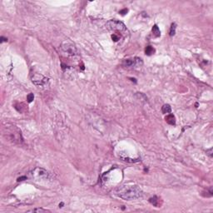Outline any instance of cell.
Returning <instances> with one entry per match:
<instances>
[{"label":"cell","mask_w":213,"mask_h":213,"mask_svg":"<svg viewBox=\"0 0 213 213\" xmlns=\"http://www.w3.org/2000/svg\"><path fill=\"white\" fill-rule=\"evenodd\" d=\"M114 194L123 200L132 201L142 197L143 192L138 186L124 185L116 189L114 191Z\"/></svg>","instance_id":"1"},{"label":"cell","mask_w":213,"mask_h":213,"mask_svg":"<svg viewBox=\"0 0 213 213\" xmlns=\"http://www.w3.org/2000/svg\"><path fill=\"white\" fill-rule=\"evenodd\" d=\"M3 135L9 141L14 143L20 144L23 142V137L21 131L16 126H7L3 127Z\"/></svg>","instance_id":"2"},{"label":"cell","mask_w":213,"mask_h":213,"mask_svg":"<svg viewBox=\"0 0 213 213\" xmlns=\"http://www.w3.org/2000/svg\"><path fill=\"white\" fill-rule=\"evenodd\" d=\"M61 49L68 57H75L78 53L77 48L75 46V44L71 41H68V40L64 41L61 44Z\"/></svg>","instance_id":"3"},{"label":"cell","mask_w":213,"mask_h":213,"mask_svg":"<svg viewBox=\"0 0 213 213\" xmlns=\"http://www.w3.org/2000/svg\"><path fill=\"white\" fill-rule=\"evenodd\" d=\"M106 28L110 31H114V32H120V33H124L127 31V28L123 23L120 22L118 20L112 19L109 20L106 23Z\"/></svg>","instance_id":"4"},{"label":"cell","mask_w":213,"mask_h":213,"mask_svg":"<svg viewBox=\"0 0 213 213\" xmlns=\"http://www.w3.org/2000/svg\"><path fill=\"white\" fill-rule=\"evenodd\" d=\"M30 175H31L32 178H34L36 180H44V181H47V180H50V173L48 172H47L46 170L43 168H41V167H36L34 168L33 171L30 172Z\"/></svg>","instance_id":"5"},{"label":"cell","mask_w":213,"mask_h":213,"mask_svg":"<svg viewBox=\"0 0 213 213\" xmlns=\"http://www.w3.org/2000/svg\"><path fill=\"white\" fill-rule=\"evenodd\" d=\"M31 80L33 83L39 87H45L48 85L49 79L40 73H33L31 75Z\"/></svg>","instance_id":"6"},{"label":"cell","mask_w":213,"mask_h":213,"mask_svg":"<svg viewBox=\"0 0 213 213\" xmlns=\"http://www.w3.org/2000/svg\"><path fill=\"white\" fill-rule=\"evenodd\" d=\"M124 67H136V60L133 59H125L122 63Z\"/></svg>","instance_id":"7"},{"label":"cell","mask_w":213,"mask_h":213,"mask_svg":"<svg viewBox=\"0 0 213 213\" xmlns=\"http://www.w3.org/2000/svg\"><path fill=\"white\" fill-rule=\"evenodd\" d=\"M151 32H152V35L153 37H158L161 36V31L159 29V28L157 27V25H154L152 27V29H151Z\"/></svg>","instance_id":"8"},{"label":"cell","mask_w":213,"mask_h":213,"mask_svg":"<svg viewBox=\"0 0 213 213\" xmlns=\"http://www.w3.org/2000/svg\"><path fill=\"white\" fill-rule=\"evenodd\" d=\"M166 121H167V122H168V123L171 124V125H174L175 123H176L175 117H174V115H172V114L167 115V117H166Z\"/></svg>","instance_id":"9"},{"label":"cell","mask_w":213,"mask_h":213,"mask_svg":"<svg viewBox=\"0 0 213 213\" xmlns=\"http://www.w3.org/2000/svg\"><path fill=\"white\" fill-rule=\"evenodd\" d=\"M149 202H150V203L151 205L154 206V207H158V206H159V200H158L157 196H154L153 197H151L150 199H149Z\"/></svg>","instance_id":"10"},{"label":"cell","mask_w":213,"mask_h":213,"mask_svg":"<svg viewBox=\"0 0 213 213\" xmlns=\"http://www.w3.org/2000/svg\"><path fill=\"white\" fill-rule=\"evenodd\" d=\"M162 113H164V114L170 113L172 112L171 106H170L169 104H165V105H163L162 107Z\"/></svg>","instance_id":"11"},{"label":"cell","mask_w":213,"mask_h":213,"mask_svg":"<svg viewBox=\"0 0 213 213\" xmlns=\"http://www.w3.org/2000/svg\"><path fill=\"white\" fill-rule=\"evenodd\" d=\"M154 53H155V49L153 47H151V46H147L145 49V53L148 56L151 55V54H153Z\"/></svg>","instance_id":"12"},{"label":"cell","mask_w":213,"mask_h":213,"mask_svg":"<svg viewBox=\"0 0 213 213\" xmlns=\"http://www.w3.org/2000/svg\"><path fill=\"white\" fill-rule=\"evenodd\" d=\"M50 211L42 209V208H35V209L28 211V212H49Z\"/></svg>","instance_id":"13"},{"label":"cell","mask_w":213,"mask_h":213,"mask_svg":"<svg viewBox=\"0 0 213 213\" xmlns=\"http://www.w3.org/2000/svg\"><path fill=\"white\" fill-rule=\"evenodd\" d=\"M136 97H139V98H138V100H140V101H145V102L147 101V98H146V97L144 95L143 93H138L136 94Z\"/></svg>","instance_id":"14"},{"label":"cell","mask_w":213,"mask_h":213,"mask_svg":"<svg viewBox=\"0 0 213 213\" xmlns=\"http://www.w3.org/2000/svg\"><path fill=\"white\" fill-rule=\"evenodd\" d=\"M176 28H177V24L176 23H172L171 26V29H170V36H174L176 34Z\"/></svg>","instance_id":"15"},{"label":"cell","mask_w":213,"mask_h":213,"mask_svg":"<svg viewBox=\"0 0 213 213\" xmlns=\"http://www.w3.org/2000/svg\"><path fill=\"white\" fill-rule=\"evenodd\" d=\"M27 99H28V103H32L33 100L34 99V93H29V94H28V95L27 96Z\"/></svg>","instance_id":"16"},{"label":"cell","mask_w":213,"mask_h":213,"mask_svg":"<svg viewBox=\"0 0 213 213\" xmlns=\"http://www.w3.org/2000/svg\"><path fill=\"white\" fill-rule=\"evenodd\" d=\"M112 38L113 41L117 42L118 40H119V37H118V35H117L116 34H113L112 35Z\"/></svg>","instance_id":"17"},{"label":"cell","mask_w":213,"mask_h":213,"mask_svg":"<svg viewBox=\"0 0 213 213\" xmlns=\"http://www.w3.org/2000/svg\"><path fill=\"white\" fill-rule=\"evenodd\" d=\"M207 154L211 158L212 157V148H211V149H209V150L207 151Z\"/></svg>","instance_id":"18"},{"label":"cell","mask_w":213,"mask_h":213,"mask_svg":"<svg viewBox=\"0 0 213 213\" xmlns=\"http://www.w3.org/2000/svg\"><path fill=\"white\" fill-rule=\"evenodd\" d=\"M127 8H125V9H123V10H122V11H120V13L122 14V15H124V14H126L127 13Z\"/></svg>","instance_id":"19"},{"label":"cell","mask_w":213,"mask_h":213,"mask_svg":"<svg viewBox=\"0 0 213 213\" xmlns=\"http://www.w3.org/2000/svg\"><path fill=\"white\" fill-rule=\"evenodd\" d=\"M23 179H27V177H19V178L18 179V181H23Z\"/></svg>","instance_id":"20"},{"label":"cell","mask_w":213,"mask_h":213,"mask_svg":"<svg viewBox=\"0 0 213 213\" xmlns=\"http://www.w3.org/2000/svg\"><path fill=\"white\" fill-rule=\"evenodd\" d=\"M7 41H8V39H7V38H4L3 37H1V42H7Z\"/></svg>","instance_id":"21"},{"label":"cell","mask_w":213,"mask_h":213,"mask_svg":"<svg viewBox=\"0 0 213 213\" xmlns=\"http://www.w3.org/2000/svg\"><path fill=\"white\" fill-rule=\"evenodd\" d=\"M62 206H63V202L61 203V204H59V207H63Z\"/></svg>","instance_id":"22"}]
</instances>
